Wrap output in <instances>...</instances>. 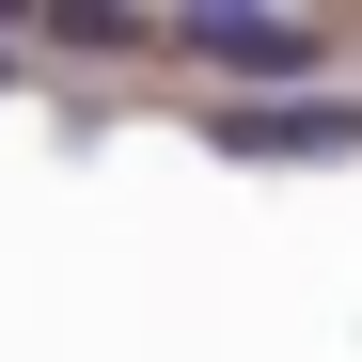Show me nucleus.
Returning a JSON list of instances; mask_svg holds the SVG:
<instances>
[{"label":"nucleus","instance_id":"f03ea898","mask_svg":"<svg viewBox=\"0 0 362 362\" xmlns=\"http://www.w3.org/2000/svg\"><path fill=\"white\" fill-rule=\"evenodd\" d=\"M331 158V142H362V110H331V95H299V110H236V158Z\"/></svg>","mask_w":362,"mask_h":362},{"label":"nucleus","instance_id":"7ed1b4c3","mask_svg":"<svg viewBox=\"0 0 362 362\" xmlns=\"http://www.w3.org/2000/svg\"><path fill=\"white\" fill-rule=\"evenodd\" d=\"M0 79H16V64H0Z\"/></svg>","mask_w":362,"mask_h":362},{"label":"nucleus","instance_id":"f257e3e1","mask_svg":"<svg viewBox=\"0 0 362 362\" xmlns=\"http://www.w3.org/2000/svg\"><path fill=\"white\" fill-rule=\"evenodd\" d=\"M189 47L236 64V79H299V64H315V32H299V16H189Z\"/></svg>","mask_w":362,"mask_h":362}]
</instances>
